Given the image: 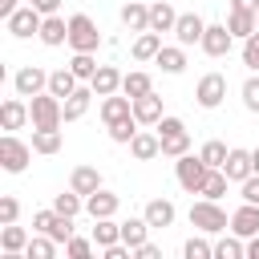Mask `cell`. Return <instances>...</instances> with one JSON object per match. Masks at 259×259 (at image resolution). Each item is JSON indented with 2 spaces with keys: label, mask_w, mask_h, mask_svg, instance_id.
Segmentation results:
<instances>
[{
  "label": "cell",
  "mask_w": 259,
  "mask_h": 259,
  "mask_svg": "<svg viewBox=\"0 0 259 259\" xmlns=\"http://www.w3.org/2000/svg\"><path fill=\"white\" fill-rule=\"evenodd\" d=\"M190 227L202 231V235H219V231H231V214L214 202V198H198L190 206Z\"/></svg>",
  "instance_id": "cell-1"
},
{
  "label": "cell",
  "mask_w": 259,
  "mask_h": 259,
  "mask_svg": "<svg viewBox=\"0 0 259 259\" xmlns=\"http://www.w3.org/2000/svg\"><path fill=\"white\" fill-rule=\"evenodd\" d=\"M154 130H158V138H162V154H166V158L190 154V130L182 125V117H162Z\"/></svg>",
  "instance_id": "cell-2"
},
{
  "label": "cell",
  "mask_w": 259,
  "mask_h": 259,
  "mask_svg": "<svg viewBox=\"0 0 259 259\" xmlns=\"http://www.w3.org/2000/svg\"><path fill=\"white\" fill-rule=\"evenodd\" d=\"M97 45H101V32H97L93 16L73 12V16H69V49H73V53H97Z\"/></svg>",
  "instance_id": "cell-3"
},
{
  "label": "cell",
  "mask_w": 259,
  "mask_h": 259,
  "mask_svg": "<svg viewBox=\"0 0 259 259\" xmlns=\"http://www.w3.org/2000/svg\"><path fill=\"white\" fill-rule=\"evenodd\" d=\"M28 113H32V125H40V130H49V125H65V101L53 97L49 89L36 93V97H28Z\"/></svg>",
  "instance_id": "cell-4"
},
{
  "label": "cell",
  "mask_w": 259,
  "mask_h": 259,
  "mask_svg": "<svg viewBox=\"0 0 259 259\" xmlns=\"http://www.w3.org/2000/svg\"><path fill=\"white\" fill-rule=\"evenodd\" d=\"M210 170H214V166H206L198 154H182V158L174 162V178H178V186H182L186 194H198Z\"/></svg>",
  "instance_id": "cell-5"
},
{
  "label": "cell",
  "mask_w": 259,
  "mask_h": 259,
  "mask_svg": "<svg viewBox=\"0 0 259 259\" xmlns=\"http://www.w3.org/2000/svg\"><path fill=\"white\" fill-rule=\"evenodd\" d=\"M32 154H36V150H32L28 142H20V138H16L12 130H8L4 138H0V166H4L8 174H20V170H24L28 162H32Z\"/></svg>",
  "instance_id": "cell-6"
},
{
  "label": "cell",
  "mask_w": 259,
  "mask_h": 259,
  "mask_svg": "<svg viewBox=\"0 0 259 259\" xmlns=\"http://www.w3.org/2000/svg\"><path fill=\"white\" fill-rule=\"evenodd\" d=\"M4 24H8V32H12L16 40H28V36H40L45 16H40V8H36V4H28V0H24V4L4 20Z\"/></svg>",
  "instance_id": "cell-7"
},
{
  "label": "cell",
  "mask_w": 259,
  "mask_h": 259,
  "mask_svg": "<svg viewBox=\"0 0 259 259\" xmlns=\"http://www.w3.org/2000/svg\"><path fill=\"white\" fill-rule=\"evenodd\" d=\"M223 97H227V77H223V73H202L198 85H194V101H198L202 109H219Z\"/></svg>",
  "instance_id": "cell-8"
},
{
  "label": "cell",
  "mask_w": 259,
  "mask_h": 259,
  "mask_svg": "<svg viewBox=\"0 0 259 259\" xmlns=\"http://www.w3.org/2000/svg\"><path fill=\"white\" fill-rule=\"evenodd\" d=\"M12 89H16L20 97H36V93H45V89H49V73H45V69H36V65H24V69H16V73H12Z\"/></svg>",
  "instance_id": "cell-9"
},
{
  "label": "cell",
  "mask_w": 259,
  "mask_h": 259,
  "mask_svg": "<svg viewBox=\"0 0 259 259\" xmlns=\"http://www.w3.org/2000/svg\"><path fill=\"white\" fill-rule=\"evenodd\" d=\"M206 57H227L231 49H235V32L227 28V24H206V32H202V45H198Z\"/></svg>",
  "instance_id": "cell-10"
},
{
  "label": "cell",
  "mask_w": 259,
  "mask_h": 259,
  "mask_svg": "<svg viewBox=\"0 0 259 259\" xmlns=\"http://www.w3.org/2000/svg\"><path fill=\"white\" fill-rule=\"evenodd\" d=\"M202 32H206V20H202L198 12H182V16H178V24H174V36H178V45H182V49L202 45Z\"/></svg>",
  "instance_id": "cell-11"
},
{
  "label": "cell",
  "mask_w": 259,
  "mask_h": 259,
  "mask_svg": "<svg viewBox=\"0 0 259 259\" xmlns=\"http://www.w3.org/2000/svg\"><path fill=\"white\" fill-rule=\"evenodd\" d=\"M125 117H134V97H125V93L101 97V121H105V125H117V121H125Z\"/></svg>",
  "instance_id": "cell-12"
},
{
  "label": "cell",
  "mask_w": 259,
  "mask_h": 259,
  "mask_svg": "<svg viewBox=\"0 0 259 259\" xmlns=\"http://www.w3.org/2000/svg\"><path fill=\"white\" fill-rule=\"evenodd\" d=\"M117 206H121V198H117L113 190H105V186L93 190V194L85 198V214H89V219H113Z\"/></svg>",
  "instance_id": "cell-13"
},
{
  "label": "cell",
  "mask_w": 259,
  "mask_h": 259,
  "mask_svg": "<svg viewBox=\"0 0 259 259\" xmlns=\"http://www.w3.org/2000/svg\"><path fill=\"white\" fill-rule=\"evenodd\" d=\"M97 93H93V85L85 81V85H77L69 97H65V121H81L85 113H89V101H93Z\"/></svg>",
  "instance_id": "cell-14"
},
{
  "label": "cell",
  "mask_w": 259,
  "mask_h": 259,
  "mask_svg": "<svg viewBox=\"0 0 259 259\" xmlns=\"http://www.w3.org/2000/svg\"><path fill=\"white\" fill-rule=\"evenodd\" d=\"M231 231H235V235H243V239L259 235V202H243V206L231 214Z\"/></svg>",
  "instance_id": "cell-15"
},
{
  "label": "cell",
  "mask_w": 259,
  "mask_h": 259,
  "mask_svg": "<svg viewBox=\"0 0 259 259\" xmlns=\"http://www.w3.org/2000/svg\"><path fill=\"white\" fill-rule=\"evenodd\" d=\"M0 121H4V130H20L24 121H32V113H28V101L16 93V97H8L4 105H0Z\"/></svg>",
  "instance_id": "cell-16"
},
{
  "label": "cell",
  "mask_w": 259,
  "mask_h": 259,
  "mask_svg": "<svg viewBox=\"0 0 259 259\" xmlns=\"http://www.w3.org/2000/svg\"><path fill=\"white\" fill-rule=\"evenodd\" d=\"M40 45H49V49L69 45V20H61L57 12H53V16H45V24H40Z\"/></svg>",
  "instance_id": "cell-17"
},
{
  "label": "cell",
  "mask_w": 259,
  "mask_h": 259,
  "mask_svg": "<svg viewBox=\"0 0 259 259\" xmlns=\"http://www.w3.org/2000/svg\"><path fill=\"white\" fill-rule=\"evenodd\" d=\"M134 117L142 125H158L166 113H162V97L158 93H146V97H134Z\"/></svg>",
  "instance_id": "cell-18"
},
{
  "label": "cell",
  "mask_w": 259,
  "mask_h": 259,
  "mask_svg": "<svg viewBox=\"0 0 259 259\" xmlns=\"http://www.w3.org/2000/svg\"><path fill=\"white\" fill-rule=\"evenodd\" d=\"M130 154H134L138 162H150V158H158V154H162V138H158V134H150V130H138V134H134V142H130Z\"/></svg>",
  "instance_id": "cell-19"
},
{
  "label": "cell",
  "mask_w": 259,
  "mask_h": 259,
  "mask_svg": "<svg viewBox=\"0 0 259 259\" xmlns=\"http://www.w3.org/2000/svg\"><path fill=\"white\" fill-rule=\"evenodd\" d=\"M69 186L77 190V194H93V190H101V170L97 166H73V174H69Z\"/></svg>",
  "instance_id": "cell-20"
},
{
  "label": "cell",
  "mask_w": 259,
  "mask_h": 259,
  "mask_svg": "<svg viewBox=\"0 0 259 259\" xmlns=\"http://www.w3.org/2000/svg\"><path fill=\"white\" fill-rule=\"evenodd\" d=\"M154 65H158L162 73H170V77H178V73L186 69V49H182V45H162V53L154 57Z\"/></svg>",
  "instance_id": "cell-21"
},
{
  "label": "cell",
  "mask_w": 259,
  "mask_h": 259,
  "mask_svg": "<svg viewBox=\"0 0 259 259\" xmlns=\"http://www.w3.org/2000/svg\"><path fill=\"white\" fill-rule=\"evenodd\" d=\"M121 77H125V73H117L113 65H101V69L93 73V81H89V85H93V93H97V97H109V93H121Z\"/></svg>",
  "instance_id": "cell-22"
},
{
  "label": "cell",
  "mask_w": 259,
  "mask_h": 259,
  "mask_svg": "<svg viewBox=\"0 0 259 259\" xmlns=\"http://www.w3.org/2000/svg\"><path fill=\"white\" fill-rule=\"evenodd\" d=\"M174 24H178V12H174L170 0L150 4V28H154V32H174Z\"/></svg>",
  "instance_id": "cell-23"
},
{
  "label": "cell",
  "mask_w": 259,
  "mask_h": 259,
  "mask_svg": "<svg viewBox=\"0 0 259 259\" xmlns=\"http://www.w3.org/2000/svg\"><path fill=\"white\" fill-rule=\"evenodd\" d=\"M227 28L235 32V40H247L251 32H259V20H255V12H247V8H231Z\"/></svg>",
  "instance_id": "cell-24"
},
{
  "label": "cell",
  "mask_w": 259,
  "mask_h": 259,
  "mask_svg": "<svg viewBox=\"0 0 259 259\" xmlns=\"http://www.w3.org/2000/svg\"><path fill=\"white\" fill-rule=\"evenodd\" d=\"M134 61H154L158 53H162V32H154V28H146V32H138V40H134Z\"/></svg>",
  "instance_id": "cell-25"
},
{
  "label": "cell",
  "mask_w": 259,
  "mask_h": 259,
  "mask_svg": "<svg viewBox=\"0 0 259 259\" xmlns=\"http://www.w3.org/2000/svg\"><path fill=\"white\" fill-rule=\"evenodd\" d=\"M223 170H227V178H231V182L251 178V174H255V170H251V150H239V146H235V150L227 154V166H223Z\"/></svg>",
  "instance_id": "cell-26"
},
{
  "label": "cell",
  "mask_w": 259,
  "mask_h": 259,
  "mask_svg": "<svg viewBox=\"0 0 259 259\" xmlns=\"http://www.w3.org/2000/svg\"><path fill=\"white\" fill-rule=\"evenodd\" d=\"M142 214H146V223H150V227H170L178 210H174V202H170V198H150Z\"/></svg>",
  "instance_id": "cell-27"
},
{
  "label": "cell",
  "mask_w": 259,
  "mask_h": 259,
  "mask_svg": "<svg viewBox=\"0 0 259 259\" xmlns=\"http://www.w3.org/2000/svg\"><path fill=\"white\" fill-rule=\"evenodd\" d=\"M121 24H125L130 32H146V28H150V4L130 0V4L121 8Z\"/></svg>",
  "instance_id": "cell-28"
},
{
  "label": "cell",
  "mask_w": 259,
  "mask_h": 259,
  "mask_svg": "<svg viewBox=\"0 0 259 259\" xmlns=\"http://www.w3.org/2000/svg\"><path fill=\"white\" fill-rule=\"evenodd\" d=\"M93 243H97V251L121 243V223H113V219H93Z\"/></svg>",
  "instance_id": "cell-29"
},
{
  "label": "cell",
  "mask_w": 259,
  "mask_h": 259,
  "mask_svg": "<svg viewBox=\"0 0 259 259\" xmlns=\"http://www.w3.org/2000/svg\"><path fill=\"white\" fill-rule=\"evenodd\" d=\"M77 81H81V77H77L73 69H53V73H49V93L65 101V97H69V93L77 89Z\"/></svg>",
  "instance_id": "cell-30"
},
{
  "label": "cell",
  "mask_w": 259,
  "mask_h": 259,
  "mask_svg": "<svg viewBox=\"0 0 259 259\" xmlns=\"http://www.w3.org/2000/svg\"><path fill=\"white\" fill-rule=\"evenodd\" d=\"M32 150L36 154H57L61 150V125H49V130L32 125Z\"/></svg>",
  "instance_id": "cell-31"
},
{
  "label": "cell",
  "mask_w": 259,
  "mask_h": 259,
  "mask_svg": "<svg viewBox=\"0 0 259 259\" xmlns=\"http://www.w3.org/2000/svg\"><path fill=\"white\" fill-rule=\"evenodd\" d=\"M121 93H125V97H146V93H154V81H150V73H142V69L125 73V77H121Z\"/></svg>",
  "instance_id": "cell-32"
},
{
  "label": "cell",
  "mask_w": 259,
  "mask_h": 259,
  "mask_svg": "<svg viewBox=\"0 0 259 259\" xmlns=\"http://www.w3.org/2000/svg\"><path fill=\"white\" fill-rule=\"evenodd\" d=\"M57 239H49V235H40V231H32V239H28V247H24V259H53L57 255Z\"/></svg>",
  "instance_id": "cell-33"
},
{
  "label": "cell",
  "mask_w": 259,
  "mask_h": 259,
  "mask_svg": "<svg viewBox=\"0 0 259 259\" xmlns=\"http://www.w3.org/2000/svg\"><path fill=\"white\" fill-rule=\"evenodd\" d=\"M243 255H247V239L235 235V231L223 235V239L214 243V259H243Z\"/></svg>",
  "instance_id": "cell-34"
},
{
  "label": "cell",
  "mask_w": 259,
  "mask_h": 259,
  "mask_svg": "<svg viewBox=\"0 0 259 259\" xmlns=\"http://www.w3.org/2000/svg\"><path fill=\"white\" fill-rule=\"evenodd\" d=\"M146 235H150L146 214H142V219H125V223H121V243H125V247H142V243H146Z\"/></svg>",
  "instance_id": "cell-35"
},
{
  "label": "cell",
  "mask_w": 259,
  "mask_h": 259,
  "mask_svg": "<svg viewBox=\"0 0 259 259\" xmlns=\"http://www.w3.org/2000/svg\"><path fill=\"white\" fill-rule=\"evenodd\" d=\"M28 239H32V235H28L24 227H16V223H4V227H0V247H4V251H24Z\"/></svg>",
  "instance_id": "cell-36"
},
{
  "label": "cell",
  "mask_w": 259,
  "mask_h": 259,
  "mask_svg": "<svg viewBox=\"0 0 259 259\" xmlns=\"http://www.w3.org/2000/svg\"><path fill=\"white\" fill-rule=\"evenodd\" d=\"M227 154H231V150H227V142H219V138H210V142L198 150V158H202L206 166H214V170H223V166H227Z\"/></svg>",
  "instance_id": "cell-37"
},
{
  "label": "cell",
  "mask_w": 259,
  "mask_h": 259,
  "mask_svg": "<svg viewBox=\"0 0 259 259\" xmlns=\"http://www.w3.org/2000/svg\"><path fill=\"white\" fill-rule=\"evenodd\" d=\"M227 182H231V178H227V170H210L198 194H202V198H214V202H219V198L227 194Z\"/></svg>",
  "instance_id": "cell-38"
},
{
  "label": "cell",
  "mask_w": 259,
  "mask_h": 259,
  "mask_svg": "<svg viewBox=\"0 0 259 259\" xmlns=\"http://www.w3.org/2000/svg\"><path fill=\"white\" fill-rule=\"evenodd\" d=\"M53 206H57L61 214H73V219H77V214L85 210V194H77V190L69 186L65 194H57V198H53Z\"/></svg>",
  "instance_id": "cell-39"
},
{
  "label": "cell",
  "mask_w": 259,
  "mask_h": 259,
  "mask_svg": "<svg viewBox=\"0 0 259 259\" xmlns=\"http://www.w3.org/2000/svg\"><path fill=\"white\" fill-rule=\"evenodd\" d=\"M138 117H125V121H117V125H105L109 130V142H117V146H130L134 142V134H138Z\"/></svg>",
  "instance_id": "cell-40"
},
{
  "label": "cell",
  "mask_w": 259,
  "mask_h": 259,
  "mask_svg": "<svg viewBox=\"0 0 259 259\" xmlns=\"http://www.w3.org/2000/svg\"><path fill=\"white\" fill-rule=\"evenodd\" d=\"M182 255H186V259H214V243H206L202 235H190V239L182 243Z\"/></svg>",
  "instance_id": "cell-41"
},
{
  "label": "cell",
  "mask_w": 259,
  "mask_h": 259,
  "mask_svg": "<svg viewBox=\"0 0 259 259\" xmlns=\"http://www.w3.org/2000/svg\"><path fill=\"white\" fill-rule=\"evenodd\" d=\"M69 69L81 77V81H93V73L101 69L97 61H93V53H73V61H69Z\"/></svg>",
  "instance_id": "cell-42"
},
{
  "label": "cell",
  "mask_w": 259,
  "mask_h": 259,
  "mask_svg": "<svg viewBox=\"0 0 259 259\" xmlns=\"http://www.w3.org/2000/svg\"><path fill=\"white\" fill-rule=\"evenodd\" d=\"M45 235H49V239H57V243L65 247V243L73 239V214H61V210H57V219H53V227H49Z\"/></svg>",
  "instance_id": "cell-43"
},
{
  "label": "cell",
  "mask_w": 259,
  "mask_h": 259,
  "mask_svg": "<svg viewBox=\"0 0 259 259\" xmlns=\"http://www.w3.org/2000/svg\"><path fill=\"white\" fill-rule=\"evenodd\" d=\"M93 247H97L93 239H81V235H73V239L65 243V255H69V259H89V255H93Z\"/></svg>",
  "instance_id": "cell-44"
},
{
  "label": "cell",
  "mask_w": 259,
  "mask_h": 259,
  "mask_svg": "<svg viewBox=\"0 0 259 259\" xmlns=\"http://www.w3.org/2000/svg\"><path fill=\"white\" fill-rule=\"evenodd\" d=\"M239 93H243V105H247L251 113H259V77H255V73L243 81V89H239Z\"/></svg>",
  "instance_id": "cell-45"
},
{
  "label": "cell",
  "mask_w": 259,
  "mask_h": 259,
  "mask_svg": "<svg viewBox=\"0 0 259 259\" xmlns=\"http://www.w3.org/2000/svg\"><path fill=\"white\" fill-rule=\"evenodd\" d=\"M243 65H247L251 73H259V32H251V36L243 40Z\"/></svg>",
  "instance_id": "cell-46"
},
{
  "label": "cell",
  "mask_w": 259,
  "mask_h": 259,
  "mask_svg": "<svg viewBox=\"0 0 259 259\" xmlns=\"http://www.w3.org/2000/svg\"><path fill=\"white\" fill-rule=\"evenodd\" d=\"M16 219H20V202H16L12 194H4V198H0V227H4V223H16Z\"/></svg>",
  "instance_id": "cell-47"
},
{
  "label": "cell",
  "mask_w": 259,
  "mask_h": 259,
  "mask_svg": "<svg viewBox=\"0 0 259 259\" xmlns=\"http://www.w3.org/2000/svg\"><path fill=\"white\" fill-rule=\"evenodd\" d=\"M53 219H57V206H49V210H36V214H32V231H40V235H45V231L53 227Z\"/></svg>",
  "instance_id": "cell-48"
},
{
  "label": "cell",
  "mask_w": 259,
  "mask_h": 259,
  "mask_svg": "<svg viewBox=\"0 0 259 259\" xmlns=\"http://www.w3.org/2000/svg\"><path fill=\"white\" fill-rule=\"evenodd\" d=\"M239 186H243V202H259V174H251V178H243Z\"/></svg>",
  "instance_id": "cell-49"
},
{
  "label": "cell",
  "mask_w": 259,
  "mask_h": 259,
  "mask_svg": "<svg viewBox=\"0 0 259 259\" xmlns=\"http://www.w3.org/2000/svg\"><path fill=\"white\" fill-rule=\"evenodd\" d=\"M134 255H138V259H158V255H162V251H158V247H154V243H150V239H146V243H142V247H134Z\"/></svg>",
  "instance_id": "cell-50"
},
{
  "label": "cell",
  "mask_w": 259,
  "mask_h": 259,
  "mask_svg": "<svg viewBox=\"0 0 259 259\" xmlns=\"http://www.w3.org/2000/svg\"><path fill=\"white\" fill-rule=\"evenodd\" d=\"M36 8H40V16H53L57 8H61V0H32Z\"/></svg>",
  "instance_id": "cell-51"
},
{
  "label": "cell",
  "mask_w": 259,
  "mask_h": 259,
  "mask_svg": "<svg viewBox=\"0 0 259 259\" xmlns=\"http://www.w3.org/2000/svg\"><path fill=\"white\" fill-rule=\"evenodd\" d=\"M16 8H20V0H0V16H4V20H8Z\"/></svg>",
  "instance_id": "cell-52"
},
{
  "label": "cell",
  "mask_w": 259,
  "mask_h": 259,
  "mask_svg": "<svg viewBox=\"0 0 259 259\" xmlns=\"http://www.w3.org/2000/svg\"><path fill=\"white\" fill-rule=\"evenodd\" d=\"M231 8H247V12H259V0H231Z\"/></svg>",
  "instance_id": "cell-53"
},
{
  "label": "cell",
  "mask_w": 259,
  "mask_h": 259,
  "mask_svg": "<svg viewBox=\"0 0 259 259\" xmlns=\"http://www.w3.org/2000/svg\"><path fill=\"white\" fill-rule=\"evenodd\" d=\"M247 259H259V235L247 239Z\"/></svg>",
  "instance_id": "cell-54"
},
{
  "label": "cell",
  "mask_w": 259,
  "mask_h": 259,
  "mask_svg": "<svg viewBox=\"0 0 259 259\" xmlns=\"http://www.w3.org/2000/svg\"><path fill=\"white\" fill-rule=\"evenodd\" d=\"M251 170H255V174H259V146H255V150H251Z\"/></svg>",
  "instance_id": "cell-55"
},
{
  "label": "cell",
  "mask_w": 259,
  "mask_h": 259,
  "mask_svg": "<svg viewBox=\"0 0 259 259\" xmlns=\"http://www.w3.org/2000/svg\"><path fill=\"white\" fill-rule=\"evenodd\" d=\"M255 20H259V12H255Z\"/></svg>",
  "instance_id": "cell-56"
},
{
  "label": "cell",
  "mask_w": 259,
  "mask_h": 259,
  "mask_svg": "<svg viewBox=\"0 0 259 259\" xmlns=\"http://www.w3.org/2000/svg\"><path fill=\"white\" fill-rule=\"evenodd\" d=\"M28 4H32V0H28Z\"/></svg>",
  "instance_id": "cell-57"
}]
</instances>
